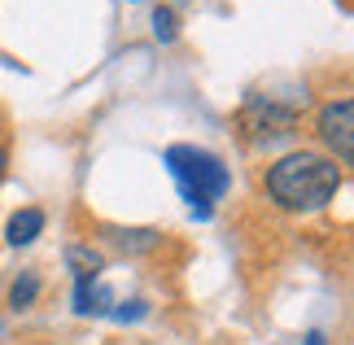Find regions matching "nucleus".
<instances>
[{
	"label": "nucleus",
	"instance_id": "nucleus-7",
	"mask_svg": "<svg viewBox=\"0 0 354 345\" xmlns=\"http://www.w3.org/2000/svg\"><path fill=\"white\" fill-rule=\"evenodd\" d=\"M66 262H71V271H75V280H97L101 275V254H92V250H84V245H71L66 250Z\"/></svg>",
	"mask_w": 354,
	"mask_h": 345
},
{
	"label": "nucleus",
	"instance_id": "nucleus-6",
	"mask_svg": "<svg viewBox=\"0 0 354 345\" xmlns=\"http://www.w3.org/2000/svg\"><path fill=\"white\" fill-rule=\"evenodd\" d=\"M118 301L101 288V280H75V310L79 315H110Z\"/></svg>",
	"mask_w": 354,
	"mask_h": 345
},
{
	"label": "nucleus",
	"instance_id": "nucleus-4",
	"mask_svg": "<svg viewBox=\"0 0 354 345\" xmlns=\"http://www.w3.org/2000/svg\"><path fill=\"white\" fill-rule=\"evenodd\" d=\"M245 127L258 131V136H289L293 127V109H284L276 101H250V109H245Z\"/></svg>",
	"mask_w": 354,
	"mask_h": 345
},
{
	"label": "nucleus",
	"instance_id": "nucleus-11",
	"mask_svg": "<svg viewBox=\"0 0 354 345\" xmlns=\"http://www.w3.org/2000/svg\"><path fill=\"white\" fill-rule=\"evenodd\" d=\"M145 315H149V306H145V301H122V306H114V310H110V319L127 324V319H145Z\"/></svg>",
	"mask_w": 354,
	"mask_h": 345
},
{
	"label": "nucleus",
	"instance_id": "nucleus-13",
	"mask_svg": "<svg viewBox=\"0 0 354 345\" xmlns=\"http://www.w3.org/2000/svg\"><path fill=\"white\" fill-rule=\"evenodd\" d=\"M302 345H328V341H324V333H310V337H306Z\"/></svg>",
	"mask_w": 354,
	"mask_h": 345
},
{
	"label": "nucleus",
	"instance_id": "nucleus-10",
	"mask_svg": "<svg viewBox=\"0 0 354 345\" xmlns=\"http://www.w3.org/2000/svg\"><path fill=\"white\" fill-rule=\"evenodd\" d=\"M153 35L162 39V44H171V39L180 35V22H175V9H167V5H158V9H153Z\"/></svg>",
	"mask_w": 354,
	"mask_h": 345
},
{
	"label": "nucleus",
	"instance_id": "nucleus-9",
	"mask_svg": "<svg viewBox=\"0 0 354 345\" xmlns=\"http://www.w3.org/2000/svg\"><path fill=\"white\" fill-rule=\"evenodd\" d=\"M114 245H122V250H153L158 245V232H149V227H136V232H114Z\"/></svg>",
	"mask_w": 354,
	"mask_h": 345
},
{
	"label": "nucleus",
	"instance_id": "nucleus-8",
	"mask_svg": "<svg viewBox=\"0 0 354 345\" xmlns=\"http://www.w3.org/2000/svg\"><path fill=\"white\" fill-rule=\"evenodd\" d=\"M35 297H39V275H35V271L18 275V280H13V288H9V306H13V310H26Z\"/></svg>",
	"mask_w": 354,
	"mask_h": 345
},
{
	"label": "nucleus",
	"instance_id": "nucleus-12",
	"mask_svg": "<svg viewBox=\"0 0 354 345\" xmlns=\"http://www.w3.org/2000/svg\"><path fill=\"white\" fill-rule=\"evenodd\" d=\"M5 167H9V153H5V144H0V184H5Z\"/></svg>",
	"mask_w": 354,
	"mask_h": 345
},
{
	"label": "nucleus",
	"instance_id": "nucleus-5",
	"mask_svg": "<svg viewBox=\"0 0 354 345\" xmlns=\"http://www.w3.org/2000/svg\"><path fill=\"white\" fill-rule=\"evenodd\" d=\"M39 232H44V210H35V205H26V210L9 214L5 223V241L13 245V250H22V245H31Z\"/></svg>",
	"mask_w": 354,
	"mask_h": 345
},
{
	"label": "nucleus",
	"instance_id": "nucleus-3",
	"mask_svg": "<svg viewBox=\"0 0 354 345\" xmlns=\"http://www.w3.org/2000/svg\"><path fill=\"white\" fill-rule=\"evenodd\" d=\"M315 136L333 153V162L354 167V101H328L315 114Z\"/></svg>",
	"mask_w": 354,
	"mask_h": 345
},
{
	"label": "nucleus",
	"instance_id": "nucleus-2",
	"mask_svg": "<svg viewBox=\"0 0 354 345\" xmlns=\"http://www.w3.org/2000/svg\"><path fill=\"white\" fill-rule=\"evenodd\" d=\"M167 167L175 175V184H180L184 201L193 205L197 218H210L214 214V201L227 192V184H232V175H227V167L214 153H206V149H193V144H171L167 149Z\"/></svg>",
	"mask_w": 354,
	"mask_h": 345
},
{
	"label": "nucleus",
	"instance_id": "nucleus-1",
	"mask_svg": "<svg viewBox=\"0 0 354 345\" xmlns=\"http://www.w3.org/2000/svg\"><path fill=\"white\" fill-rule=\"evenodd\" d=\"M337 188H342V171H337L333 158L324 153H289L280 158L276 167L267 171V197L280 205V210H319V205H328L337 197Z\"/></svg>",
	"mask_w": 354,
	"mask_h": 345
}]
</instances>
